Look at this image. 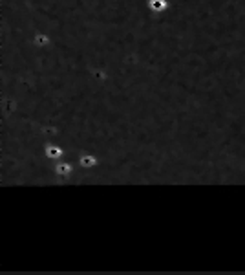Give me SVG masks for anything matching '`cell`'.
I'll use <instances>...</instances> for the list:
<instances>
[{"label": "cell", "mask_w": 245, "mask_h": 275, "mask_svg": "<svg viewBox=\"0 0 245 275\" xmlns=\"http://www.w3.org/2000/svg\"><path fill=\"white\" fill-rule=\"evenodd\" d=\"M148 6L150 9H154V11H165V9H167V2H165V0H150Z\"/></svg>", "instance_id": "1"}, {"label": "cell", "mask_w": 245, "mask_h": 275, "mask_svg": "<svg viewBox=\"0 0 245 275\" xmlns=\"http://www.w3.org/2000/svg\"><path fill=\"white\" fill-rule=\"evenodd\" d=\"M55 154H57V156L60 154L59 149H48V156H50V158H55Z\"/></svg>", "instance_id": "2"}]
</instances>
